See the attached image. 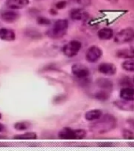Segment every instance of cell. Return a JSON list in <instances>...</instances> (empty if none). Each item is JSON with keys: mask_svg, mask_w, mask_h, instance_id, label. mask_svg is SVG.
Instances as JSON below:
<instances>
[{"mask_svg": "<svg viewBox=\"0 0 134 151\" xmlns=\"http://www.w3.org/2000/svg\"><path fill=\"white\" fill-rule=\"evenodd\" d=\"M117 126V120L111 114L102 115L90 126V130L97 134H104L110 132Z\"/></svg>", "mask_w": 134, "mask_h": 151, "instance_id": "cell-1", "label": "cell"}, {"mask_svg": "<svg viewBox=\"0 0 134 151\" xmlns=\"http://www.w3.org/2000/svg\"><path fill=\"white\" fill-rule=\"evenodd\" d=\"M96 84L100 90L95 93V98L101 101L107 100L110 96V93L112 91V82L106 78H100L96 80Z\"/></svg>", "mask_w": 134, "mask_h": 151, "instance_id": "cell-2", "label": "cell"}, {"mask_svg": "<svg viewBox=\"0 0 134 151\" xmlns=\"http://www.w3.org/2000/svg\"><path fill=\"white\" fill-rule=\"evenodd\" d=\"M68 20L66 19H59L53 24V28L48 32V35L53 39H60L65 35L68 29Z\"/></svg>", "mask_w": 134, "mask_h": 151, "instance_id": "cell-3", "label": "cell"}, {"mask_svg": "<svg viewBox=\"0 0 134 151\" xmlns=\"http://www.w3.org/2000/svg\"><path fill=\"white\" fill-rule=\"evenodd\" d=\"M86 135V132L83 129H71L70 127H63L59 132L58 136L63 140H79L84 139Z\"/></svg>", "mask_w": 134, "mask_h": 151, "instance_id": "cell-4", "label": "cell"}, {"mask_svg": "<svg viewBox=\"0 0 134 151\" xmlns=\"http://www.w3.org/2000/svg\"><path fill=\"white\" fill-rule=\"evenodd\" d=\"M134 40V29L125 28L119 31L114 38V41L118 44H124Z\"/></svg>", "mask_w": 134, "mask_h": 151, "instance_id": "cell-5", "label": "cell"}, {"mask_svg": "<svg viewBox=\"0 0 134 151\" xmlns=\"http://www.w3.org/2000/svg\"><path fill=\"white\" fill-rule=\"evenodd\" d=\"M82 48V43L78 40H71L63 47V53L68 58L76 56Z\"/></svg>", "mask_w": 134, "mask_h": 151, "instance_id": "cell-6", "label": "cell"}, {"mask_svg": "<svg viewBox=\"0 0 134 151\" xmlns=\"http://www.w3.org/2000/svg\"><path fill=\"white\" fill-rule=\"evenodd\" d=\"M71 73L75 77L79 80H86L90 75L89 68L80 63L74 64L71 66Z\"/></svg>", "mask_w": 134, "mask_h": 151, "instance_id": "cell-7", "label": "cell"}, {"mask_svg": "<svg viewBox=\"0 0 134 151\" xmlns=\"http://www.w3.org/2000/svg\"><path fill=\"white\" fill-rule=\"evenodd\" d=\"M102 54H103V52L100 47L97 46H92L87 50L86 53V59L88 62L95 63L100 60Z\"/></svg>", "mask_w": 134, "mask_h": 151, "instance_id": "cell-8", "label": "cell"}, {"mask_svg": "<svg viewBox=\"0 0 134 151\" xmlns=\"http://www.w3.org/2000/svg\"><path fill=\"white\" fill-rule=\"evenodd\" d=\"M71 18L74 21H87L89 17V13L82 8H75L70 12Z\"/></svg>", "mask_w": 134, "mask_h": 151, "instance_id": "cell-9", "label": "cell"}, {"mask_svg": "<svg viewBox=\"0 0 134 151\" xmlns=\"http://www.w3.org/2000/svg\"><path fill=\"white\" fill-rule=\"evenodd\" d=\"M98 71L103 75L113 76L117 73V68L113 63L103 62L99 65Z\"/></svg>", "mask_w": 134, "mask_h": 151, "instance_id": "cell-10", "label": "cell"}, {"mask_svg": "<svg viewBox=\"0 0 134 151\" xmlns=\"http://www.w3.org/2000/svg\"><path fill=\"white\" fill-rule=\"evenodd\" d=\"M29 4V0H7L6 6L10 9H21L27 7Z\"/></svg>", "mask_w": 134, "mask_h": 151, "instance_id": "cell-11", "label": "cell"}, {"mask_svg": "<svg viewBox=\"0 0 134 151\" xmlns=\"http://www.w3.org/2000/svg\"><path fill=\"white\" fill-rule=\"evenodd\" d=\"M0 39L6 42H12L16 39V34L12 29L2 28L0 29Z\"/></svg>", "mask_w": 134, "mask_h": 151, "instance_id": "cell-12", "label": "cell"}, {"mask_svg": "<svg viewBox=\"0 0 134 151\" xmlns=\"http://www.w3.org/2000/svg\"><path fill=\"white\" fill-rule=\"evenodd\" d=\"M3 21L6 23H14L19 18V14L14 9L4 11L1 15Z\"/></svg>", "mask_w": 134, "mask_h": 151, "instance_id": "cell-13", "label": "cell"}, {"mask_svg": "<svg viewBox=\"0 0 134 151\" xmlns=\"http://www.w3.org/2000/svg\"><path fill=\"white\" fill-rule=\"evenodd\" d=\"M116 56L118 58L122 59H133L134 58V48L129 47V48H123V49L118 50L116 52Z\"/></svg>", "mask_w": 134, "mask_h": 151, "instance_id": "cell-14", "label": "cell"}, {"mask_svg": "<svg viewBox=\"0 0 134 151\" xmlns=\"http://www.w3.org/2000/svg\"><path fill=\"white\" fill-rule=\"evenodd\" d=\"M120 98L123 100L134 101V88L133 87H124L120 91Z\"/></svg>", "mask_w": 134, "mask_h": 151, "instance_id": "cell-15", "label": "cell"}, {"mask_svg": "<svg viewBox=\"0 0 134 151\" xmlns=\"http://www.w3.org/2000/svg\"><path fill=\"white\" fill-rule=\"evenodd\" d=\"M102 115H103V113L101 109H91L86 112L85 114V118L88 121H94V120H98Z\"/></svg>", "mask_w": 134, "mask_h": 151, "instance_id": "cell-16", "label": "cell"}, {"mask_svg": "<svg viewBox=\"0 0 134 151\" xmlns=\"http://www.w3.org/2000/svg\"><path fill=\"white\" fill-rule=\"evenodd\" d=\"M97 35L100 40H110L114 35V32L110 28H103L100 29L97 32Z\"/></svg>", "mask_w": 134, "mask_h": 151, "instance_id": "cell-17", "label": "cell"}, {"mask_svg": "<svg viewBox=\"0 0 134 151\" xmlns=\"http://www.w3.org/2000/svg\"><path fill=\"white\" fill-rule=\"evenodd\" d=\"M132 101H125L122 99V101H115V105L117 106L118 108L122 110H126V111H130L133 110L134 106L131 103Z\"/></svg>", "mask_w": 134, "mask_h": 151, "instance_id": "cell-18", "label": "cell"}, {"mask_svg": "<svg viewBox=\"0 0 134 151\" xmlns=\"http://www.w3.org/2000/svg\"><path fill=\"white\" fill-rule=\"evenodd\" d=\"M38 138L37 134L35 132H26L21 134H16L14 137L16 140H35Z\"/></svg>", "mask_w": 134, "mask_h": 151, "instance_id": "cell-19", "label": "cell"}, {"mask_svg": "<svg viewBox=\"0 0 134 151\" xmlns=\"http://www.w3.org/2000/svg\"><path fill=\"white\" fill-rule=\"evenodd\" d=\"M122 67L125 71L134 73V59H128L123 61L122 64Z\"/></svg>", "mask_w": 134, "mask_h": 151, "instance_id": "cell-20", "label": "cell"}, {"mask_svg": "<svg viewBox=\"0 0 134 151\" xmlns=\"http://www.w3.org/2000/svg\"><path fill=\"white\" fill-rule=\"evenodd\" d=\"M30 123L28 121H20V122H16L14 124V128L16 131L19 132H22V131H25L30 127Z\"/></svg>", "mask_w": 134, "mask_h": 151, "instance_id": "cell-21", "label": "cell"}, {"mask_svg": "<svg viewBox=\"0 0 134 151\" xmlns=\"http://www.w3.org/2000/svg\"><path fill=\"white\" fill-rule=\"evenodd\" d=\"M123 138L127 140H134V133L131 132L130 130H124L123 133H122Z\"/></svg>", "mask_w": 134, "mask_h": 151, "instance_id": "cell-22", "label": "cell"}, {"mask_svg": "<svg viewBox=\"0 0 134 151\" xmlns=\"http://www.w3.org/2000/svg\"><path fill=\"white\" fill-rule=\"evenodd\" d=\"M38 23L39 24H42V25H49L51 24V21H49V19L46 18V17H40L38 18Z\"/></svg>", "mask_w": 134, "mask_h": 151, "instance_id": "cell-23", "label": "cell"}, {"mask_svg": "<svg viewBox=\"0 0 134 151\" xmlns=\"http://www.w3.org/2000/svg\"><path fill=\"white\" fill-rule=\"evenodd\" d=\"M72 1L76 2L77 4L83 6H88V5L90 4V2H91V0H72Z\"/></svg>", "mask_w": 134, "mask_h": 151, "instance_id": "cell-24", "label": "cell"}, {"mask_svg": "<svg viewBox=\"0 0 134 151\" xmlns=\"http://www.w3.org/2000/svg\"><path fill=\"white\" fill-rule=\"evenodd\" d=\"M67 6V2L65 1H60L56 4V9H63Z\"/></svg>", "mask_w": 134, "mask_h": 151, "instance_id": "cell-25", "label": "cell"}, {"mask_svg": "<svg viewBox=\"0 0 134 151\" xmlns=\"http://www.w3.org/2000/svg\"><path fill=\"white\" fill-rule=\"evenodd\" d=\"M6 129V127H5L4 124H2V123H0V133H2Z\"/></svg>", "mask_w": 134, "mask_h": 151, "instance_id": "cell-26", "label": "cell"}, {"mask_svg": "<svg viewBox=\"0 0 134 151\" xmlns=\"http://www.w3.org/2000/svg\"><path fill=\"white\" fill-rule=\"evenodd\" d=\"M130 124H131L132 127H134V120H132V121H130Z\"/></svg>", "mask_w": 134, "mask_h": 151, "instance_id": "cell-27", "label": "cell"}, {"mask_svg": "<svg viewBox=\"0 0 134 151\" xmlns=\"http://www.w3.org/2000/svg\"><path fill=\"white\" fill-rule=\"evenodd\" d=\"M1 119H2V113H0V120H1Z\"/></svg>", "mask_w": 134, "mask_h": 151, "instance_id": "cell-28", "label": "cell"}, {"mask_svg": "<svg viewBox=\"0 0 134 151\" xmlns=\"http://www.w3.org/2000/svg\"><path fill=\"white\" fill-rule=\"evenodd\" d=\"M2 138H4V137L2 136V135H1V134H0V139H2Z\"/></svg>", "mask_w": 134, "mask_h": 151, "instance_id": "cell-29", "label": "cell"}, {"mask_svg": "<svg viewBox=\"0 0 134 151\" xmlns=\"http://www.w3.org/2000/svg\"><path fill=\"white\" fill-rule=\"evenodd\" d=\"M130 2H132L134 4V0H130Z\"/></svg>", "mask_w": 134, "mask_h": 151, "instance_id": "cell-30", "label": "cell"}, {"mask_svg": "<svg viewBox=\"0 0 134 151\" xmlns=\"http://www.w3.org/2000/svg\"><path fill=\"white\" fill-rule=\"evenodd\" d=\"M108 1H110V2H113V1H115V0H108Z\"/></svg>", "mask_w": 134, "mask_h": 151, "instance_id": "cell-31", "label": "cell"}, {"mask_svg": "<svg viewBox=\"0 0 134 151\" xmlns=\"http://www.w3.org/2000/svg\"><path fill=\"white\" fill-rule=\"evenodd\" d=\"M133 82H134V79H133Z\"/></svg>", "mask_w": 134, "mask_h": 151, "instance_id": "cell-32", "label": "cell"}]
</instances>
